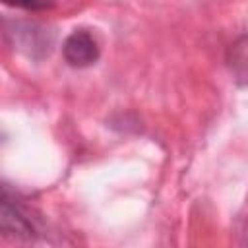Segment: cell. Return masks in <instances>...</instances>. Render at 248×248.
I'll return each instance as SVG.
<instances>
[{"label": "cell", "instance_id": "cell-4", "mask_svg": "<svg viewBox=\"0 0 248 248\" xmlns=\"http://www.w3.org/2000/svg\"><path fill=\"white\" fill-rule=\"evenodd\" d=\"M227 66L238 85H248V31L229 46Z\"/></svg>", "mask_w": 248, "mask_h": 248}, {"label": "cell", "instance_id": "cell-2", "mask_svg": "<svg viewBox=\"0 0 248 248\" xmlns=\"http://www.w3.org/2000/svg\"><path fill=\"white\" fill-rule=\"evenodd\" d=\"M99 54L97 39L85 29H76L64 39L62 56L72 68H89L99 60Z\"/></svg>", "mask_w": 248, "mask_h": 248}, {"label": "cell", "instance_id": "cell-3", "mask_svg": "<svg viewBox=\"0 0 248 248\" xmlns=\"http://www.w3.org/2000/svg\"><path fill=\"white\" fill-rule=\"evenodd\" d=\"M6 35H14V43L17 48L27 52L29 56H45L50 50L52 45V33L39 23H29V21H16L14 31L6 29Z\"/></svg>", "mask_w": 248, "mask_h": 248}, {"label": "cell", "instance_id": "cell-1", "mask_svg": "<svg viewBox=\"0 0 248 248\" xmlns=\"http://www.w3.org/2000/svg\"><path fill=\"white\" fill-rule=\"evenodd\" d=\"M0 229L4 236L16 240H35L39 236L37 221L31 217L29 209L23 203H19L16 196H12L8 186L2 188Z\"/></svg>", "mask_w": 248, "mask_h": 248}, {"label": "cell", "instance_id": "cell-5", "mask_svg": "<svg viewBox=\"0 0 248 248\" xmlns=\"http://www.w3.org/2000/svg\"><path fill=\"white\" fill-rule=\"evenodd\" d=\"M8 6H16V8H23V10H31V12H41L46 8H52L50 0H2Z\"/></svg>", "mask_w": 248, "mask_h": 248}]
</instances>
